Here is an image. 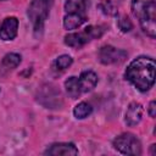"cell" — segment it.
<instances>
[{
    "instance_id": "1",
    "label": "cell",
    "mask_w": 156,
    "mask_h": 156,
    "mask_svg": "<svg viewBox=\"0 0 156 156\" xmlns=\"http://www.w3.org/2000/svg\"><path fill=\"white\" fill-rule=\"evenodd\" d=\"M126 79L139 91L145 93L152 88L156 77V63L152 57L138 56L127 67Z\"/></svg>"
},
{
    "instance_id": "2",
    "label": "cell",
    "mask_w": 156,
    "mask_h": 156,
    "mask_svg": "<svg viewBox=\"0 0 156 156\" xmlns=\"http://www.w3.org/2000/svg\"><path fill=\"white\" fill-rule=\"evenodd\" d=\"M132 11L139 20L143 32L154 39L156 37V0H132Z\"/></svg>"
},
{
    "instance_id": "3",
    "label": "cell",
    "mask_w": 156,
    "mask_h": 156,
    "mask_svg": "<svg viewBox=\"0 0 156 156\" xmlns=\"http://www.w3.org/2000/svg\"><path fill=\"white\" fill-rule=\"evenodd\" d=\"M52 1L54 0H32L30 1L27 10V16L33 24V30L35 35L41 34L45 21L48 20L50 13Z\"/></svg>"
},
{
    "instance_id": "4",
    "label": "cell",
    "mask_w": 156,
    "mask_h": 156,
    "mask_svg": "<svg viewBox=\"0 0 156 156\" xmlns=\"http://www.w3.org/2000/svg\"><path fill=\"white\" fill-rule=\"evenodd\" d=\"M105 32V28L102 26H88L82 32L69 33L65 37V44L73 49H79L84 46L87 43H89L93 39L100 38Z\"/></svg>"
},
{
    "instance_id": "5",
    "label": "cell",
    "mask_w": 156,
    "mask_h": 156,
    "mask_svg": "<svg viewBox=\"0 0 156 156\" xmlns=\"http://www.w3.org/2000/svg\"><path fill=\"white\" fill-rule=\"evenodd\" d=\"M113 147L123 154V155H132V156H138L141 155V143L140 140L132 133H123L116 136L112 141Z\"/></svg>"
},
{
    "instance_id": "6",
    "label": "cell",
    "mask_w": 156,
    "mask_h": 156,
    "mask_svg": "<svg viewBox=\"0 0 156 156\" xmlns=\"http://www.w3.org/2000/svg\"><path fill=\"white\" fill-rule=\"evenodd\" d=\"M127 51L122 49H117L112 45H104L100 48L98 52L99 61L102 65H113V63H121L127 58Z\"/></svg>"
},
{
    "instance_id": "7",
    "label": "cell",
    "mask_w": 156,
    "mask_h": 156,
    "mask_svg": "<svg viewBox=\"0 0 156 156\" xmlns=\"http://www.w3.org/2000/svg\"><path fill=\"white\" fill-rule=\"evenodd\" d=\"M18 20L15 16L4 18L0 24V39L2 41H11L17 37L18 33Z\"/></svg>"
},
{
    "instance_id": "8",
    "label": "cell",
    "mask_w": 156,
    "mask_h": 156,
    "mask_svg": "<svg viewBox=\"0 0 156 156\" xmlns=\"http://www.w3.org/2000/svg\"><path fill=\"white\" fill-rule=\"evenodd\" d=\"M77 154L78 149L73 143H54L44 151V155L50 156H74Z\"/></svg>"
},
{
    "instance_id": "9",
    "label": "cell",
    "mask_w": 156,
    "mask_h": 156,
    "mask_svg": "<svg viewBox=\"0 0 156 156\" xmlns=\"http://www.w3.org/2000/svg\"><path fill=\"white\" fill-rule=\"evenodd\" d=\"M143 113H144V108L139 102H136V101L130 102L128 105L126 115H124L126 124L129 127H134V126L139 124L140 121L143 119Z\"/></svg>"
},
{
    "instance_id": "10",
    "label": "cell",
    "mask_w": 156,
    "mask_h": 156,
    "mask_svg": "<svg viewBox=\"0 0 156 156\" xmlns=\"http://www.w3.org/2000/svg\"><path fill=\"white\" fill-rule=\"evenodd\" d=\"M98 80H99L98 74L94 71H83L80 73V76L78 77V82H79L82 94L94 90V88L98 84Z\"/></svg>"
},
{
    "instance_id": "11",
    "label": "cell",
    "mask_w": 156,
    "mask_h": 156,
    "mask_svg": "<svg viewBox=\"0 0 156 156\" xmlns=\"http://www.w3.org/2000/svg\"><path fill=\"white\" fill-rule=\"evenodd\" d=\"M21 61H22V57L20 54H17V52L6 54L0 62V74H2V76L7 74L12 69H15L21 63Z\"/></svg>"
},
{
    "instance_id": "12",
    "label": "cell",
    "mask_w": 156,
    "mask_h": 156,
    "mask_svg": "<svg viewBox=\"0 0 156 156\" xmlns=\"http://www.w3.org/2000/svg\"><path fill=\"white\" fill-rule=\"evenodd\" d=\"M85 21V13H66V16L63 17V27L67 30H73L79 28Z\"/></svg>"
},
{
    "instance_id": "13",
    "label": "cell",
    "mask_w": 156,
    "mask_h": 156,
    "mask_svg": "<svg viewBox=\"0 0 156 156\" xmlns=\"http://www.w3.org/2000/svg\"><path fill=\"white\" fill-rule=\"evenodd\" d=\"M65 89L66 93L68 94L69 98L72 99H78L82 94L80 87H79V82H78V77L71 76L65 80Z\"/></svg>"
},
{
    "instance_id": "14",
    "label": "cell",
    "mask_w": 156,
    "mask_h": 156,
    "mask_svg": "<svg viewBox=\"0 0 156 156\" xmlns=\"http://www.w3.org/2000/svg\"><path fill=\"white\" fill-rule=\"evenodd\" d=\"M63 9L66 13H85L87 0H66Z\"/></svg>"
},
{
    "instance_id": "15",
    "label": "cell",
    "mask_w": 156,
    "mask_h": 156,
    "mask_svg": "<svg viewBox=\"0 0 156 156\" xmlns=\"http://www.w3.org/2000/svg\"><path fill=\"white\" fill-rule=\"evenodd\" d=\"M93 112V107L90 104L85 102V101H82L79 104H77L73 108V115L77 119H84L87 118L88 116H90Z\"/></svg>"
},
{
    "instance_id": "16",
    "label": "cell",
    "mask_w": 156,
    "mask_h": 156,
    "mask_svg": "<svg viewBox=\"0 0 156 156\" xmlns=\"http://www.w3.org/2000/svg\"><path fill=\"white\" fill-rule=\"evenodd\" d=\"M72 63H73V58H72L69 55H67V54L60 55V56L55 60V62H54L55 67H56L57 69H61V71L68 68Z\"/></svg>"
},
{
    "instance_id": "17",
    "label": "cell",
    "mask_w": 156,
    "mask_h": 156,
    "mask_svg": "<svg viewBox=\"0 0 156 156\" xmlns=\"http://www.w3.org/2000/svg\"><path fill=\"white\" fill-rule=\"evenodd\" d=\"M98 6H99V9H100L105 15L112 16V15H116V13H117L116 6H115V4L112 2V0H101Z\"/></svg>"
},
{
    "instance_id": "18",
    "label": "cell",
    "mask_w": 156,
    "mask_h": 156,
    "mask_svg": "<svg viewBox=\"0 0 156 156\" xmlns=\"http://www.w3.org/2000/svg\"><path fill=\"white\" fill-rule=\"evenodd\" d=\"M118 28L123 32V33H127V32H130L133 29V23L130 22V20L128 18V16L123 15L119 17L118 20Z\"/></svg>"
},
{
    "instance_id": "19",
    "label": "cell",
    "mask_w": 156,
    "mask_h": 156,
    "mask_svg": "<svg viewBox=\"0 0 156 156\" xmlns=\"http://www.w3.org/2000/svg\"><path fill=\"white\" fill-rule=\"evenodd\" d=\"M147 113H149V116H150L151 118H155V116H156V102H155L154 100L150 101V104H149Z\"/></svg>"
},
{
    "instance_id": "20",
    "label": "cell",
    "mask_w": 156,
    "mask_h": 156,
    "mask_svg": "<svg viewBox=\"0 0 156 156\" xmlns=\"http://www.w3.org/2000/svg\"><path fill=\"white\" fill-rule=\"evenodd\" d=\"M155 147H156L155 144H152V145L150 146V154H151V155H155V154H156V152H155Z\"/></svg>"
},
{
    "instance_id": "21",
    "label": "cell",
    "mask_w": 156,
    "mask_h": 156,
    "mask_svg": "<svg viewBox=\"0 0 156 156\" xmlns=\"http://www.w3.org/2000/svg\"><path fill=\"white\" fill-rule=\"evenodd\" d=\"M0 1H4V0H0Z\"/></svg>"
}]
</instances>
